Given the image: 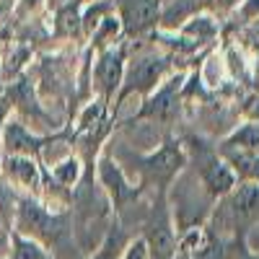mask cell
<instances>
[{
	"instance_id": "obj_1",
	"label": "cell",
	"mask_w": 259,
	"mask_h": 259,
	"mask_svg": "<svg viewBox=\"0 0 259 259\" xmlns=\"http://www.w3.org/2000/svg\"><path fill=\"white\" fill-rule=\"evenodd\" d=\"M187 156H184V150L179 143L174 140H166L156 153H150V156H143L138 158V171L148 179V182H158V184H166L171 182L184 166Z\"/></svg>"
},
{
	"instance_id": "obj_2",
	"label": "cell",
	"mask_w": 259,
	"mask_h": 259,
	"mask_svg": "<svg viewBox=\"0 0 259 259\" xmlns=\"http://www.w3.org/2000/svg\"><path fill=\"white\" fill-rule=\"evenodd\" d=\"M117 18L127 36H143L161 24V0H117Z\"/></svg>"
},
{
	"instance_id": "obj_3",
	"label": "cell",
	"mask_w": 259,
	"mask_h": 259,
	"mask_svg": "<svg viewBox=\"0 0 259 259\" xmlns=\"http://www.w3.org/2000/svg\"><path fill=\"white\" fill-rule=\"evenodd\" d=\"M168 70V57H161V55H143L138 57L130 68L124 70V89H122V96L127 94H150L158 89V83L163 80Z\"/></svg>"
},
{
	"instance_id": "obj_4",
	"label": "cell",
	"mask_w": 259,
	"mask_h": 259,
	"mask_svg": "<svg viewBox=\"0 0 259 259\" xmlns=\"http://www.w3.org/2000/svg\"><path fill=\"white\" fill-rule=\"evenodd\" d=\"M18 228L29 233L31 239H41V241H50L60 236V221L52 218V215L36 205L34 200H24L18 207Z\"/></svg>"
},
{
	"instance_id": "obj_5",
	"label": "cell",
	"mask_w": 259,
	"mask_h": 259,
	"mask_svg": "<svg viewBox=\"0 0 259 259\" xmlns=\"http://www.w3.org/2000/svg\"><path fill=\"white\" fill-rule=\"evenodd\" d=\"M124 78V52L122 50H104L99 55L96 70H94V80L96 89L104 94V99H109Z\"/></svg>"
},
{
	"instance_id": "obj_6",
	"label": "cell",
	"mask_w": 259,
	"mask_h": 259,
	"mask_svg": "<svg viewBox=\"0 0 259 259\" xmlns=\"http://www.w3.org/2000/svg\"><path fill=\"white\" fill-rule=\"evenodd\" d=\"M99 179H101L106 194H109V200H112L117 207H122L124 202H130V200L138 197V189L130 184V179L122 174V168H119L112 158H106V156L99 161Z\"/></svg>"
},
{
	"instance_id": "obj_7",
	"label": "cell",
	"mask_w": 259,
	"mask_h": 259,
	"mask_svg": "<svg viewBox=\"0 0 259 259\" xmlns=\"http://www.w3.org/2000/svg\"><path fill=\"white\" fill-rule=\"evenodd\" d=\"M200 179H202V184L207 187V192L212 194V197L228 194L236 187V174L218 156H207V158L200 161Z\"/></svg>"
},
{
	"instance_id": "obj_8",
	"label": "cell",
	"mask_w": 259,
	"mask_h": 259,
	"mask_svg": "<svg viewBox=\"0 0 259 259\" xmlns=\"http://www.w3.org/2000/svg\"><path fill=\"white\" fill-rule=\"evenodd\" d=\"M179 83H182V78H174L168 85H163L161 91H156V96H150L148 104L143 106L140 117L153 119V122H168V119H174V114L179 109V104H177V89H179Z\"/></svg>"
},
{
	"instance_id": "obj_9",
	"label": "cell",
	"mask_w": 259,
	"mask_h": 259,
	"mask_svg": "<svg viewBox=\"0 0 259 259\" xmlns=\"http://www.w3.org/2000/svg\"><path fill=\"white\" fill-rule=\"evenodd\" d=\"M145 246H148V256H153V259H171L174 256L177 241H174V233H171V226H168L166 218H161L150 226V236L145 239Z\"/></svg>"
},
{
	"instance_id": "obj_10",
	"label": "cell",
	"mask_w": 259,
	"mask_h": 259,
	"mask_svg": "<svg viewBox=\"0 0 259 259\" xmlns=\"http://www.w3.org/2000/svg\"><path fill=\"white\" fill-rule=\"evenodd\" d=\"M6 148H8L11 156H31V153H39L41 140L31 138L24 130V124L11 122L8 130H6Z\"/></svg>"
},
{
	"instance_id": "obj_11",
	"label": "cell",
	"mask_w": 259,
	"mask_h": 259,
	"mask_svg": "<svg viewBox=\"0 0 259 259\" xmlns=\"http://www.w3.org/2000/svg\"><path fill=\"white\" fill-rule=\"evenodd\" d=\"M130 239H127V233L122 226H109V231L104 233V239L99 241V249L91 259H122L124 249H127Z\"/></svg>"
},
{
	"instance_id": "obj_12",
	"label": "cell",
	"mask_w": 259,
	"mask_h": 259,
	"mask_svg": "<svg viewBox=\"0 0 259 259\" xmlns=\"http://www.w3.org/2000/svg\"><path fill=\"white\" fill-rule=\"evenodd\" d=\"M228 197H231L233 212H239V215L254 212L259 207V182H244L239 187H233L228 192Z\"/></svg>"
},
{
	"instance_id": "obj_13",
	"label": "cell",
	"mask_w": 259,
	"mask_h": 259,
	"mask_svg": "<svg viewBox=\"0 0 259 259\" xmlns=\"http://www.w3.org/2000/svg\"><path fill=\"white\" fill-rule=\"evenodd\" d=\"M6 171L8 177L24 187H36L39 182V171H36V163L29 158V156H8L6 161Z\"/></svg>"
},
{
	"instance_id": "obj_14",
	"label": "cell",
	"mask_w": 259,
	"mask_h": 259,
	"mask_svg": "<svg viewBox=\"0 0 259 259\" xmlns=\"http://www.w3.org/2000/svg\"><path fill=\"white\" fill-rule=\"evenodd\" d=\"M226 148H233V150H241V153H254V156H259V124H256V122L241 124V127L226 140Z\"/></svg>"
},
{
	"instance_id": "obj_15",
	"label": "cell",
	"mask_w": 259,
	"mask_h": 259,
	"mask_svg": "<svg viewBox=\"0 0 259 259\" xmlns=\"http://www.w3.org/2000/svg\"><path fill=\"white\" fill-rule=\"evenodd\" d=\"M80 29V6L78 3H68L65 8L57 11V21H55V31L60 36H73Z\"/></svg>"
},
{
	"instance_id": "obj_16",
	"label": "cell",
	"mask_w": 259,
	"mask_h": 259,
	"mask_svg": "<svg viewBox=\"0 0 259 259\" xmlns=\"http://www.w3.org/2000/svg\"><path fill=\"white\" fill-rule=\"evenodd\" d=\"M52 174H55V179H57L62 187H73V184L80 179V161L73 158V156H70V158H65L62 163L55 166Z\"/></svg>"
},
{
	"instance_id": "obj_17",
	"label": "cell",
	"mask_w": 259,
	"mask_h": 259,
	"mask_svg": "<svg viewBox=\"0 0 259 259\" xmlns=\"http://www.w3.org/2000/svg\"><path fill=\"white\" fill-rule=\"evenodd\" d=\"M194 259H226V249L215 236H205L202 244L194 246Z\"/></svg>"
},
{
	"instance_id": "obj_18",
	"label": "cell",
	"mask_w": 259,
	"mask_h": 259,
	"mask_svg": "<svg viewBox=\"0 0 259 259\" xmlns=\"http://www.w3.org/2000/svg\"><path fill=\"white\" fill-rule=\"evenodd\" d=\"M122 31V24H119V18L114 16V13H109L101 24L96 26V31H94V39H96V45H106V39H114L117 34Z\"/></svg>"
},
{
	"instance_id": "obj_19",
	"label": "cell",
	"mask_w": 259,
	"mask_h": 259,
	"mask_svg": "<svg viewBox=\"0 0 259 259\" xmlns=\"http://www.w3.org/2000/svg\"><path fill=\"white\" fill-rule=\"evenodd\" d=\"M122 259H150L148 256V246H145V239H135V241H130Z\"/></svg>"
},
{
	"instance_id": "obj_20",
	"label": "cell",
	"mask_w": 259,
	"mask_h": 259,
	"mask_svg": "<svg viewBox=\"0 0 259 259\" xmlns=\"http://www.w3.org/2000/svg\"><path fill=\"white\" fill-rule=\"evenodd\" d=\"M241 13H244L246 18H256V16H259V0H249V3H244Z\"/></svg>"
},
{
	"instance_id": "obj_21",
	"label": "cell",
	"mask_w": 259,
	"mask_h": 259,
	"mask_svg": "<svg viewBox=\"0 0 259 259\" xmlns=\"http://www.w3.org/2000/svg\"><path fill=\"white\" fill-rule=\"evenodd\" d=\"M75 3H78V6H80V3H85V0H75Z\"/></svg>"
}]
</instances>
